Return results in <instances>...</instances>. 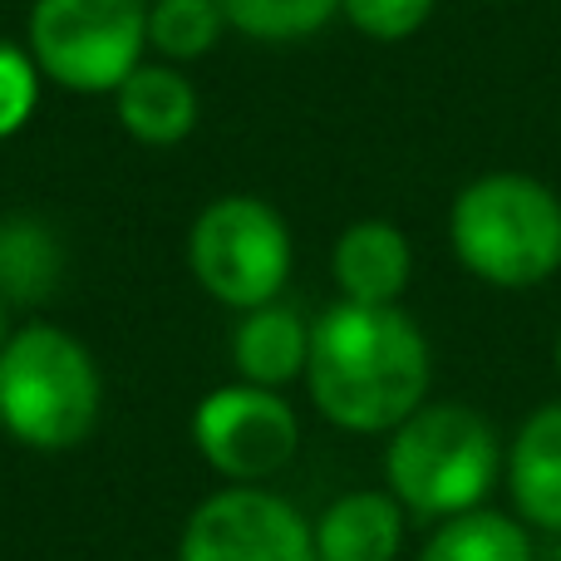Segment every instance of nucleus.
Instances as JSON below:
<instances>
[{
  "instance_id": "f257e3e1",
  "label": "nucleus",
  "mask_w": 561,
  "mask_h": 561,
  "mask_svg": "<svg viewBox=\"0 0 561 561\" xmlns=\"http://www.w3.org/2000/svg\"><path fill=\"white\" fill-rule=\"evenodd\" d=\"M428 340L409 310L340 300L310 325L306 385L335 428L394 434L428 399Z\"/></svg>"
},
{
  "instance_id": "f03ea898",
  "label": "nucleus",
  "mask_w": 561,
  "mask_h": 561,
  "mask_svg": "<svg viewBox=\"0 0 561 561\" xmlns=\"http://www.w3.org/2000/svg\"><path fill=\"white\" fill-rule=\"evenodd\" d=\"M448 242L463 272L488 286H542L561 272V197L527 173H488L454 197Z\"/></svg>"
},
{
  "instance_id": "7ed1b4c3",
  "label": "nucleus",
  "mask_w": 561,
  "mask_h": 561,
  "mask_svg": "<svg viewBox=\"0 0 561 561\" xmlns=\"http://www.w3.org/2000/svg\"><path fill=\"white\" fill-rule=\"evenodd\" d=\"M104 409L94 355L59 325H25L0 350V428L39 454L79 448Z\"/></svg>"
},
{
  "instance_id": "20e7f679",
  "label": "nucleus",
  "mask_w": 561,
  "mask_h": 561,
  "mask_svg": "<svg viewBox=\"0 0 561 561\" xmlns=\"http://www.w3.org/2000/svg\"><path fill=\"white\" fill-rule=\"evenodd\" d=\"M497 434L468 404H419L389 434L385 478L399 507L414 517L448 523L458 513L483 507L497 483Z\"/></svg>"
},
{
  "instance_id": "39448f33",
  "label": "nucleus",
  "mask_w": 561,
  "mask_h": 561,
  "mask_svg": "<svg viewBox=\"0 0 561 561\" xmlns=\"http://www.w3.org/2000/svg\"><path fill=\"white\" fill-rule=\"evenodd\" d=\"M30 59L49 84L69 94H118L144 65V0H35L30 5Z\"/></svg>"
},
{
  "instance_id": "423d86ee",
  "label": "nucleus",
  "mask_w": 561,
  "mask_h": 561,
  "mask_svg": "<svg viewBox=\"0 0 561 561\" xmlns=\"http://www.w3.org/2000/svg\"><path fill=\"white\" fill-rule=\"evenodd\" d=\"M187 266L213 300L232 310H256L276 300L290 276V232L262 197H217L187 232Z\"/></svg>"
},
{
  "instance_id": "0eeeda50",
  "label": "nucleus",
  "mask_w": 561,
  "mask_h": 561,
  "mask_svg": "<svg viewBox=\"0 0 561 561\" xmlns=\"http://www.w3.org/2000/svg\"><path fill=\"white\" fill-rule=\"evenodd\" d=\"M193 444L232 483H262L280 473L300 448V419L276 389L222 385L197 404Z\"/></svg>"
},
{
  "instance_id": "6e6552de",
  "label": "nucleus",
  "mask_w": 561,
  "mask_h": 561,
  "mask_svg": "<svg viewBox=\"0 0 561 561\" xmlns=\"http://www.w3.org/2000/svg\"><path fill=\"white\" fill-rule=\"evenodd\" d=\"M178 561H320L310 523L256 483L213 493L178 537Z\"/></svg>"
},
{
  "instance_id": "1a4fd4ad",
  "label": "nucleus",
  "mask_w": 561,
  "mask_h": 561,
  "mask_svg": "<svg viewBox=\"0 0 561 561\" xmlns=\"http://www.w3.org/2000/svg\"><path fill=\"white\" fill-rule=\"evenodd\" d=\"M330 272L345 300L359 306H399L409 276H414V252H409V237L394 222H355L340 232L335 256H330Z\"/></svg>"
},
{
  "instance_id": "9d476101",
  "label": "nucleus",
  "mask_w": 561,
  "mask_h": 561,
  "mask_svg": "<svg viewBox=\"0 0 561 561\" xmlns=\"http://www.w3.org/2000/svg\"><path fill=\"white\" fill-rule=\"evenodd\" d=\"M310 533L320 561H394L404 547V507L394 493H345Z\"/></svg>"
},
{
  "instance_id": "9b49d317",
  "label": "nucleus",
  "mask_w": 561,
  "mask_h": 561,
  "mask_svg": "<svg viewBox=\"0 0 561 561\" xmlns=\"http://www.w3.org/2000/svg\"><path fill=\"white\" fill-rule=\"evenodd\" d=\"M118 124L148 148H173L197 128V89L173 65H138L114 94Z\"/></svg>"
},
{
  "instance_id": "f8f14e48",
  "label": "nucleus",
  "mask_w": 561,
  "mask_h": 561,
  "mask_svg": "<svg viewBox=\"0 0 561 561\" xmlns=\"http://www.w3.org/2000/svg\"><path fill=\"white\" fill-rule=\"evenodd\" d=\"M507 488L517 513L542 533H561V404H542L513 438Z\"/></svg>"
},
{
  "instance_id": "ddd939ff",
  "label": "nucleus",
  "mask_w": 561,
  "mask_h": 561,
  "mask_svg": "<svg viewBox=\"0 0 561 561\" xmlns=\"http://www.w3.org/2000/svg\"><path fill=\"white\" fill-rule=\"evenodd\" d=\"M310 359V325L280 300H266L256 310H242L232 330V365L247 385L280 389L306 375Z\"/></svg>"
},
{
  "instance_id": "4468645a",
  "label": "nucleus",
  "mask_w": 561,
  "mask_h": 561,
  "mask_svg": "<svg viewBox=\"0 0 561 561\" xmlns=\"http://www.w3.org/2000/svg\"><path fill=\"white\" fill-rule=\"evenodd\" d=\"M65 272L55 232L35 217H5L0 222V300H45Z\"/></svg>"
},
{
  "instance_id": "2eb2a0df",
  "label": "nucleus",
  "mask_w": 561,
  "mask_h": 561,
  "mask_svg": "<svg viewBox=\"0 0 561 561\" xmlns=\"http://www.w3.org/2000/svg\"><path fill=\"white\" fill-rule=\"evenodd\" d=\"M419 561H533V542H527V527L517 517L473 507V513L438 523Z\"/></svg>"
},
{
  "instance_id": "dca6fc26",
  "label": "nucleus",
  "mask_w": 561,
  "mask_h": 561,
  "mask_svg": "<svg viewBox=\"0 0 561 561\" xmlns=\"http://www.w3.org/2000/svg\"><path fill=\"white\" fill-rule=\"evenodd\" d=\"M217 5L237 35L262 39V45L310 39L340 15V0H217Z\"/></svg>"
},
{
  "instance_id": "f3484780",
  "label": "nucleus",
  "mask_w": 561,
  "mask_h": 561,
  "mask_svg": "<svg viewBox=\"0 0 561 561\" xmlns=\"http://www.w3.org/2000/svg\"><path fill=\"white\" fill-rule=\"evenodd\" d=\"M227 20L217 0H153L148 5V45L173 65L203 59L222 39Z\"/></svg>"
},
{
  "instance_id": "a211bd4d",
  "label": "nucleus",
  "mask_w": 561,
  "mask_h": 561,
  "mask_svg": "<svg viewBox=\"0 0 561 561\" xmlns=\"http://www.w3.org/2000/svg\"><path fill=\"white\" fill-rule=\"evenodd\" d=\"M39 65L30 59V49L20 45H0V144L15 138L30 124L39 104Z\"/></svg>"
},
{
  "instance_id": "6ab92c4d",
  "label": "nucleus",
  "mask_w": 561,
  "mask_h": 561,
  "mask_svg": "<svg viewBox=\"0 0 561 561\" xmlns=\"http://www.w3.org/2000/svg\"><path fill=\"white\" fill-rule=\"evenodd\" d=\"M340 15L369 39H409L424 30V20L434 15V0H340Z\"/></svg>"
},
{
  "instance_id": "aec40b11",
  "label": "nucleus",
  "mask_w": 561,
  "mask_h": 561,
  "mask_svg": "<svg viewBox=\"0 0 561 561\" xmlns=\"http://www.w3.org/2000/svg\"><path fill=\"white\" fill-rule=\"evenodd\" d=\"M5 340H10V325H5V300H0V350H5Z\"/></svg>"
},
{
  "instance_id": "412c9836",
  "label": "nucleus",
  "mask_w": 561,
  "mask_h": 561,
  "mask_svg": "<svg viewBox=\"0 0 561 561\" xmlns=\"http://www.w3.org/2000/svg\"><path fill=\"white\" fill-rule=\"evenodd\" d=\"M557 375H561V335H557Z\"/></svg>"
},
{
  "instance_id": "4be33fe9",
  "label": "nucleus",
  "mask_w": 561,
  "mask_h": 561,
  "mask_svg": "<svg viewBox=\"0 0 561 561\" xmlns=\"http://www.w3.org/2000/svg\"><path fill=\"white\" fill-rule=\"evenodd\" d=\"M557 561H561V547H557Z\"/></svg>"
}]
</instances>
